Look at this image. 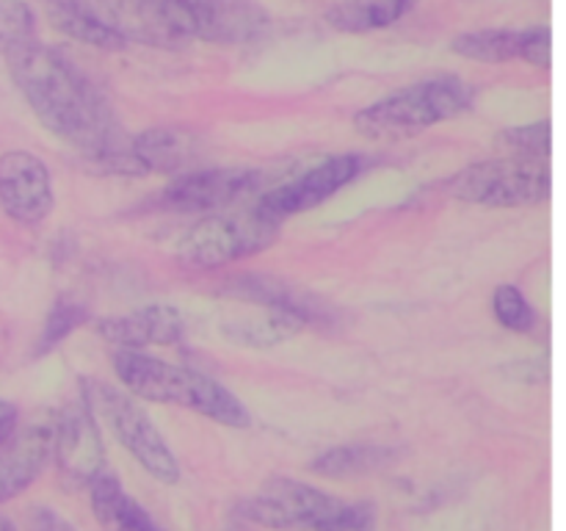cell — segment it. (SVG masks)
<instances>
[{
	"label": "cell",
	"mask_w": 566,
	"mask_h": 531,
	"mask_svg": "<svg viewBox=\"0 0 566 531\" xmlns=\"http://www.w3.org/2000/svg\"><path fill=\"white\" fill-rule=\"evenodd\" d=\"M304 321L298 315L285 313V310H269L260 308L258 315H243V319L230 321L224 324V337L241 343L249 348H271L280 346V343L291 341L293 335L304 330Z\"/></svg>",
	"instance_id": "ffe728a7"
},
{
	"label": "cell",
	"mask_w": 566,
	"mask_h": 531,
	"mask_svg": "<svg viewBox=\"0 0 566 531\" xmlns=\"http://www.w3.org/2000/svg\"><path fill=\"white\" fill-rule=\"evenodd\" d=\"M221 293L238 302L258 304V308L269 310H285V313L298 315L304 324H326L332 315V310H326V304L318 296H313L304 288L291 285L285 280H276V277L265 274H243L232 277L230 282L221 285Z\"/></svg>",
	"instance_id": "e0dca14e"
},
{
	"label": "cell",
	"mask_w": 566,
	"mask_h": 531,
	"mask_svg": "<svg viewBox=\"0 0 566 531\" xmlns=\"http://www.w3.org/2000/svg\"><path fill=\"white\" fill-rule=\"evenodd\" d=\"M97 335L127 352H147L149 346H171L186 335V319L175 304H147L130 313L97 321Z\"/></svg>",
	"instance_id": "2e32d148"
},
{
	"label": "cell",
	"mask_w": 566,
	"mask_h": 531,
	"mask_svg": "<svg viewBox=\"0 0 566 531\" xmlns=\"http://www.w3.org/2000/svg\"><path fill=\"white\" fill-rule=\"evenodd\" d=\"M186 37L216 44L258 42L271 17L258 0H166Z\"/></svg>",
	"instance_id": "9c48e42d"
},
{
	"label": "cell",
	"mask_w": 566,
	"mask_h": 531,
	"mask_svg": "<svg viewBox=\"0 0 566 531\" xmlns=\"http://www.w3.org/2000/svg\"><path fill=\"white\" fill-rule=\"evenodd\" d=\"M199 153L197 136L186 127H149L130 138V158L138 175L177 177Z\"/></svg>",
	"instance_id": "ac0fdd59"
},
{
	"label": "cell",
	"mask_w": 566,
	"mask_h": 531,
	"mask_svg": "<svg viewBox=\"0 0 566 531\" xmlns=\"http://www.w3.org/2000/svg\"><path fill=\"white\" fill-rule=\"evenodd\" d=\"M501 147L506 155H523V158H545L551 160L553 153V125L551 119L531 122L523 127H509L501 133Z\"/></svg>",
	"instance_id": "603a6c76"
},
{
	"label": "cell",
	"mask_w": 566,
	"mask_h": 531,
	"mask_svg": "<svg viewBox=\"0 0 566 531\" xmlns=\"http://www.w3.org/2000/svg\"><path fill=\"white\" fill-rule=\"evenodd\" d=\"M470 105H473V86L457 75H440L403 86L365 105L354 116V127L370 138L415 136L448 119H457Z\"/></svg>",
	"instance_id": "3957f363"
},
{
	"label": "cell",
	"mask_w": 566,
	"mask_h": 531,
	"mask_svg": "<svg viewBox=\"0 0 566 531\" xmlns=\"http://www.w3.org/2000/svg\"><path fill=\"white\" fill-rule=\"evenodd\" d=\"M83 398L153 479L164 481V485L180 481V462H177L175 451L160 435L158 426L153 424L147 409L138 404V398L99 379L83 382Z\"/></svg>",
	"instance_id": "5b68a950"
},
{
	"label": "cell",
	"mask_w": 566,
	"mask_h": 531,
	"mask_svg": "<svg viewBox=\"0 0 566 531\" xmlns=\"http://www.w3.org/2000/svg\"><path fill=\"white\" fill-rule=\"evenodd\" d=\"M492 313L497 324L512 332H528L536 324V310L517 285H501L492 293Z\"/></svg>",
	"instance_id": "d4e9b609"
},
{
	"label": "cell",
	"mask_w": 566,
	"mask_h": 531,
	"mask_svg": "<svg viewBox=\"0 0 566 531\" xmlns=\"http://www.w3.org/2000/svg\"><path fill=\"white\" fill-rule=\"evenodd\" d=\"M359 507L363 503L343 501V498L282 476V479L265 481L258 496L243 501L241 512L269 529L332 531L335 525L346 523Z\"/></svg>",
	"instance_id": "52a82bcc"
},
{
	"label": "cell",
	"mask_w": 566,
	"mask_h": 531,
	"mask_svg": "<svg viewBox=\"0 0 566 531\" xmlns=\"http://www.w3.org/2000/svg\"><path fill=\"white\" fill-rule=\"evenodd\" d=\"M92 509L103 531H160L155 520L127 496L114 476H97L92 481Z\"/></svg>",
	"instance_id": "d6986e66"
},
{
	"label": "cell",
	"mask_w": 566,
	"mask_h": 531,
	"mask_svg": "<svg viewBox=\"0 0 566 531\" xmlns=\"http://www.w3.org/2000/svg\"><path fill=\"white\" fill-rule=\"evenodd\" d=\"M86 319L88 313L83 304L72 302V299H59V302L53 304V310L48 313V321H44L42 337H39V346H36L39 357L48 354L50 348L59 346L61 341H66L77 326L86 324Z\"/></svg>",
	"instance_id": "cb8c5ba5"
},
{
	"label": "cell",
	"mask_w": 566,
	"mask_h": 531,
	"mask_svg": "<svg viewBox=\"0 0 566 531\" xmlns=\"http://www.w3.org/2000/svg\"><path fill=\"white\" fill-rule=\"evenodd\" d=\"M28 531H77L75 525L50 507H36L28 518Z\"/></svg>",
	"instance_id": "484cf974"
},
{
	"label": "cell",
	"mask_w": 566,
	"mask_h": 531,
	"mask_svg": "<svg viewBox=\"0 0 566 531\" xmlns=\"http://www.w3.org/2000/svg\"><path fill=\"white\" fill-rule=\"evenodd\" d=\"M365 160L357 153L348 155H332V158L321 160L313 169L304 175L293 177V180L282 183V186L263 191L258 199V208L274 216L276 221H285L287 216L304 214V210L318 208L329 197H335L340 188L354 183L363 171Z\"/></svg>",
	"instance_id": "8fae6325"
},
{
	"label": "cell",
	"mask_w": 566,
	"mask_h": 531,
	"mask_svg": "<svg viewBox=\"0 0 566 531\" xmlns=\"http://www.w3.org/2000/svg\"><path fill=\"white\" fill-rule=\"evenodd\" d=\"M17 418H20V413H17L14 404H11L9 398L0 396V448H3V442L14 435Z\"/></svg>",
	"instance_id": "4316f807"
},
{
	"label": "cell",
	"mask_w": 566,
	"mask_h": 531,
	"mask_svg": "<svg viewBox=\"0 0 566 531\" xmlns=\"http://www.w3.org/2000/svg\"><path fill=\"white\" fill-rule=\"evenodd\" d=\"M55 194L48 164L28 149L0 155V208L17 225H42L53 214Z\"/></svg>",
	"instance_id": "7c38bea8"
},
{
	"label": "cell",
	"mask_w": 566,
	"mask_h": 531,
	"mask_svg": "<svg viewBox=\"0 0 566 531\" xmlns=\"http://www.w3.org/2000/svg\"><path fill=\"white\" fill-rule=\"evenodd\" d=\"M418 0H340L329 9L326 20L335 31L368 33L392 25L412 11Z\"/></svg>",
	"instance_id": "44dd1931"
},
{
	"label": "cell",
	"mask_w": 566,
	"mask_h": 531,
	"mask_svg": "<svg viewBox=\"0 0 566 531\" xmlns=\"http://www.w3.org/2000/svg\"><path fill=\"white\" fill-rule=\"evenodd\" d=\"M265 175L260 169L243 166H221V169L182 171L160 191V205L180 214H219L243 202L263 188Z\"/></svg>",
	"instance_id": "30bf717a"
},
{
	"label": "cell",
	"mask_w": 566,
	"mask_h": 531,
	"mask_svg": "<svg viewBox=\"0 0 566 531\" xmlns=\"http://www.w3.org/2000/svg\"><path fill=\"white\" fill-rule=\"evenodd\" d=\"M0 531H17V525L11 523V520L6 518V514H0Z\"/></svg>",
	"instance_id": "f1b7e54d"
},
{
	"label": "cell",
	"mask_w": 566,
	"mask_h": 531,
	"mask_svg": "<svg viewBox=\"0 0 566 531\" xmlns=\"http://www.w3.org/2000/svg\"><path fill=\"white\" fill-rule=\"evenodd\" d=\"M553 191L551 160L497 155L464 166L451 180V194L462 202L484 208H523L547 202Z\"/></svg>",
	"instance_id": "8992f818"
},
{
	"label": "cell",
	"mask_w": 566,
	"mask_h": 531,
	"mask_svg": "<svg viewBox=\"0 0 566 531\" xmlns=\"http://www.w3.org/2000/svg\"><path fill=\"white\" fill-rule=\"evenodd\" d=\"M551 25L528 28H484V31L459 33L451 42V50L462 59L481 61V64H506V61L523 59L536 70H551Z\"/></svg>",
	"instance_id": "4fadbf2b"
},
{
	"label": "cell",
	"mask_w": 566,
	"mask_h": 531,
	"mask_svg": "<svg viewBox=\"0 0 566 531\" xmlns=\"http://www.w3.org/2000/svg\"><path fill=\"white\" fill-rule=\"evenodd\" d=\"M55 462L70 479L92 485L105 473V448L97 429V415L81 398L77 404L55 415Z\"/></svg>",
	"instance_id": "5bb4252c"
},
{
	"label": "cell",
	"mask_w": 566,
	"mask_h": 531,
	"mask_svg": "<svg viewBox=\"0 0 566 531\" xmlns=\"http://www.w3.org/2000/svg\"><path fill=\"white\" fill-rule=\"evenodd\" d=\"M55 457V424H39L14 429L0 448V503L25 492Z\"/></svg>",
	"instance_id": "9a60e30c"
},
{
	"label": "cell",
	"mask_w": 566,
	"mask_h": 531,
	"mask_svg": "<svg viewBox=\"0 0 566 531\" xmlns=\"http://www.w3.org/2000/svg\"><path fill=\"white\" fill-rule=\"evenodd\" d=\"M392 462V451L385 446H374V442H348V446L329 448L313 459L310 470L326 479H352V476L376 473V470L387 468Z\"/></svg>",
	"instance_id": "7402d4cb"
},
{
	"label": "cell",
	"mask_w": 566,
	"mask_h": 531,
	"mask_svg": "<svg viewBox=\"0 0 566 531\" xmlns=\"http://www.w3.org/2000/svg\"><path fill=\"white\" fill-rule=\"evenodd\" d=\"M111 363L130 396L155 404H177L232 429H247L252 424V415L243 407L241 398L213 376H205L186 365L166 363L147 352H127V348H119Z\"/></svg>",
	"instance_id": "7a4b0ae2"
},
{
	"label": "cell",
	"mask_w": 566,
	"mask_h": 531,
	"mask_svg": "<svg viewBox=\"0 0 566 531\" xmlns=\"http://www.w3.org/2000/svg\"><path fill=\"white\" fill-rule=\"evenodd\" d=\"M282 221L265 210H219L188 227L177 241V260L188 269H219L265 252L280 238Z\"/></svg>",
	"instance_id": "277c9868"
},
{
	"label": "cell",
	"mask_w": 566,
	"mask_h": 531,
	"mask_svg": "<svg viewBox=\"0 0 566 531\" xmlns=\"http://www.w3.org/2000/svg\"><path fill=\"white\" fill-rule=\"evenodd\" d=\"M48 9H66L94 22L122 48L127 42L175 48L188 39L171 6L164 0H55Z\"/></svg>",
	"instance_id": "ba28073f"
},
{
	"label": "cell",
	"mask_w": 566,
	"mask_h": 531,
	"mask_svg": "<svg viewBox=\"0 0 566 531\" xmlns=\"http://www.w3.org/2000/svg\"><path fill=\"white\" fill-rule=\"evenodd\" d=\"M6 61L33 116L53 136L94 160L99 169L138 175L130 158V138L105 94L86 72L77 70L75 61L33 37L6 48Z\"/></svg>",
	"instance_id": "6da1fadb"
},
{
	"label": "cell",
	"mask_w": 566,
	"mask_h": 531,
	"mask_svg": "<svg viewBox=\"0 0 566 531\" xmlns=\"http://www.w3.org/2000/svg\"><path fill=\"white\" fill-rule=\"evenodd\" d=\"M332 531H374V512H370L368 503H363L346 523L335 525Z\"/></svg>",
	"instance_id": "83f0119b"
}]
</instances>
